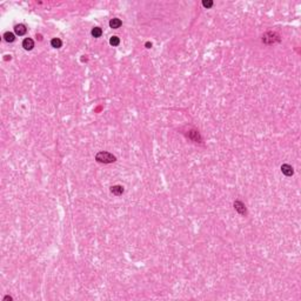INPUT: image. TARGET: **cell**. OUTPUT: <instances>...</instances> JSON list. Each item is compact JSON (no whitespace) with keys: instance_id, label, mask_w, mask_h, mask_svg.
Returning a JSON list of instances; mask_svg holds the SVG:
<instances>
[{"instance_id":"6da1fadb","label":"cell","mask_w":301,"mask_h":301,"mask_svg":"<svg viewBox=\"0 0 301 301\" xmlns=\"http://www.w3.org/2000/svg\"><path fill=\"white\" fill-rule=\"evenodd\" d=\"M95 160L98 162H101V164H112L117 160V158L114 156L113 154H111L109 152H99L96 155H95Z\"/></svg>"},{"instance_id":"7a4b0ae2","label":"cell","mask_w":301,"mask_h":301,"mask_svg":"<svg viewBox=\"0 0 301 301\" xmlns=\"http://www.w3.org/2000/svg\"><path fill=\"white\" fill-rule=\"evenodd\" d=\"M262 41L265 44H274V42L280 41V37L275 32H267L262 37Z\"/></svg>"},{"instance_id":"3957f363","label":"cell","mask_w":301,"mask_h":301,"mask_svg":"<svg viewBox=\"0 0 301 301\" xmlns=\"http://www.w3.org/2000/svg\"><path fill=\"white\" fill-rule=\"evenodd\" d=\"M234 208H235V211H236L239 214H241V215H245V214L247 213L246 206L243 205L241 201H239V200H236V201L234 202Z\"/></svg>"},{"instance_id":"277c9868","label":"cell","mask_w":301,"mask_h":301,"mask_svg":"<svg viewBox=\"0 0 301 301\" xmlns=\"http://www.w3.org/2000/svg\"><path fill=\"white\" fill-rule=\"evenodd\" d=\"M281 172H282L285 175H287V177H291V175H293V173H294L293 167H292L291 165H287V164H283V165L281 166Z\"/></svg>"},{"instance_id":"5b68a950","label":"cell","mask_w":301,"mask_h":301,"mask_svg":"<svg viewBox=\"0 0 301 301\" xmlns=\"http://www.w3.org/2000/svg\"><path fill=\"white\" fill-rule=\"evenodd\" d=\"M22 47H24L26 51L33 50V47H34V41H33L31 38H26V39L22 41Z\"/></svg>"},{"instance_id":"8992f818","label":"cell","mask_w":301,"mask_h":301,"mask_svg":"<svg viewBox=\"0 0 301 301\" xmlns=\"http://www.w3.org/2000/svg\"><path fill=\"white\" fill-rule=\"evenodd\" d=\"M14 32H16L17 35H24L27 32V28H26L25 25L19 24V25H17L16 27H14Z\"/></svg>"},{"instance_id":"52a82bcc","label":"cell","mask_w":301,"mask_h":301,"mask_svg":"<svg viewBox=\"0 0 301 301\" xmlns=\"http://www.w3.org/2000/svg\"><path fill=\"white\" fill-rule=\"evenodd\" d=\"M111 192L114 194V195H121L124 193V187L120 185H116V186H112L111 187Z\"/></svg>"},{"instance_id":"ba28073f","label":"cell","mask_w":301,"mask_h":301,"mask_svg":"<svg viewBox=\"0 0 301 301\" xmlns=\"http://www.w3.org/2000/svg\"><path fill=\"white\" fill-rule=\"evenodd\" d=\"M121 20L119 19V18H113V19H111V21H109V27L111 28H119L120 26H121Z\"/></svg>"},{"instance_id":"9c48e42d","label":"cell","mask_w":301,"mask_h":301,"mask_svg":"<svg viewBox=\"0 0 301 301\" xmlns=\"http://www.w3.org/2000/svg\"><path fill=\"white\" fill-rule=\"evenodd\" d=\"M51 45H52V47H54V48H60V47L63 46V41H61L59 38H54V39L51 40Z\"/></svg>"},{"instance_id":"30bf717a","label":"cell","mask_w":301,"mask_h":301,"mask_svg":"<svg viewBox=\"0 0 301 301\" xmlns=\"http://www.w3.org/2000/svg\"><path fill=\"white\" fill-rule=\"evenodd\" d=\"M4 39H5L7 42H13L14 40H16V37H14V34H13L12 32H6V33L4 34Z\"/></svg>"},{"instance_id":"8fae6325","label":"cell","mask_w":301,"mask_h":301,"mask_svg":"<svg viewBox=\"0 0 301 301\" xmlns=\"http://www.w3.org/2000/svg\"><path fill=\"white\" fill-rule=\"evenodd\" d=\"M101 34H103V30H101L100 27H94L93 30H92V35H93L94 38L101 37Z\"/></svg>"},{"instance_id":"7c38bea8","label":"cell","mask_w":301,"mask_h":301,"mask_svg":"<svg viewBox=\"0 0 301 301\" xmlns=\"http://www.w3.org/2000/svg\"><path fill=\"white\" fill-rule=\"evenodd\" d=\"M188 137H190V139H192L193 141H200V135H199V133H198L196 131H191Z\"/></svg>"},{"instance_id":"4fadbf2b","label":"cell","mask_w":301,"mask_h":301,"mask_svg":"<svg viewBox=\"0 0 301 301\" xmlns=\"http://www.w3.org/2000/svg\"><path fill=\"white\" fill-rule=\"evenodd\" d=\"M109 44H111L112 46H118V45L120 44V39H119L117 35H114V37H112V38L109 39Z\"/></svg>"},{"instance_id":"5bb4252c","label":"cell","mask_w":301,"mask_h":301,"mask_svg":"<svg viewBox=\"0 0 301 301\" xmlns=\"http://www.w3.org/2000/svg\"><path fill=\"white\" fill-rule=\"evenodd\" d=\"M202 6H204V7H206V8H209V7H212V6H213V1H212V0H208V1H206V0H204V1H202Z\"/></svg>"},{"instance_id":"9a60e30c","label":"cell","mask_w":301,"mask_h":301,"mask_svg":"<svg viewBox=\"0 0 301 301\" xmlns=\"http://www.w3.org/2000/svg\"><path fill=\"white\" fill-rule=\"evenodd\" d=\"M145 46H146V47H147V48H151V47H152V44H151V42H149V41H147V42H146V44H145Z\"/></svg>"},{"instance_id":"2e32d148","label":"cell","mask_w":301,"mask_h":301,"mask_svg":"<svg viewBox=\"0 0 301 301\" xmlns=\"http://www.w3.org/2000/svg\"><path fill=\"white\" fill-rule=\"evenodd\" d=\"M6 300H10V301H11V300H12V298L7 295V296H5V298H4V301H6Z\"/></svg>"}]
</instances>
